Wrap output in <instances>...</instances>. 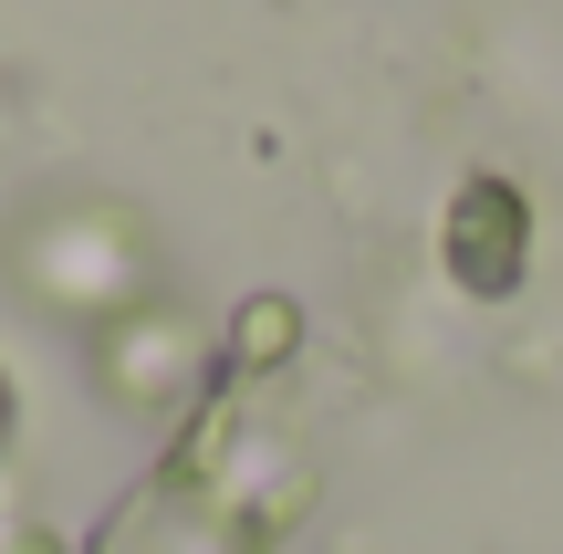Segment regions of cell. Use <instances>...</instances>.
Listing matches in <instances>:
<instances>
[{"label":"cell","mask_w":563,"mask_h":554,"mask_svg":"<svg viewBox=\"0 0 563 554\" xmlns=\"http://www.w3.org/2000/svg\"><path fill=\"white\" fill-rule=\"evenodd\" d=\"M449 262H460L470 293H511V272H522V199H511L501 178L460 188V209H449Z\"/></svg>","instance_id":"6da1fadb"}]
</instances>
